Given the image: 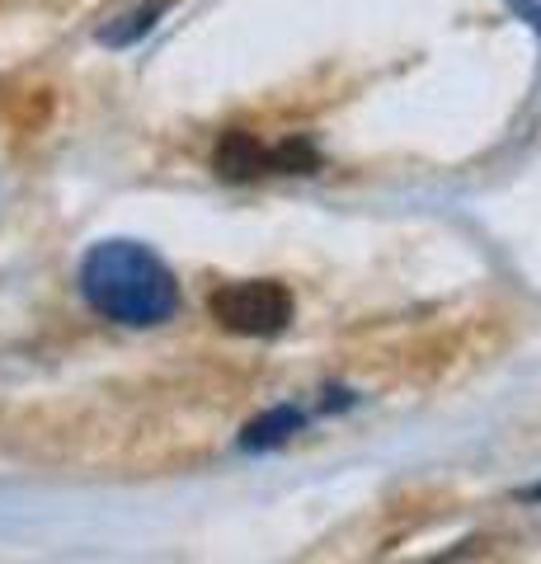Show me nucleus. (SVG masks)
<instances>
[{
  "label": "nucleus",
  "mask_w": 541,
  "mask_h": 564,
  "mask_svg": "<svg viewBox=\"0 0 541 564\" xmlns=\"http://www.w3.org/2000/svg\"><path fill=\"white\" fill-rule=\"evenodd\" d=\"M80 292L113 325H161L180 306V282L165 259L137 240H104L80 259Z\"/></svg>",
  "instance_id": "1"
},
{
  "label": "nucleus",
  "mask_w": 541,
  "mask_h": 564,
  "mask_svg": "<svg viewBox=\"0 0 541 564\" xmlns=\"http://www.w3.org/2000/svg\"><path fill=\"white\" fill-rule=\"evenodd\" d=\"M207 311L213 321L231 334H246V339H273L292 325V292L273 278H255V282H226L207 296Z\"/></svg>",
  "instance_id": "2"
},
{
  "label": "nucleus",
  "mask_w": 541,
  "mask_h": 564,
  "mask_svg": "<svg viewBox=\"0 0 541 564\" xmlns=\"http://www.w3.org/2000/svg\"><path fill=\"white\" fill-rule=\"evenodd\" d=\"M217 174L221 180H255L269 174V147H259L250 132H226L217 147Z\"/></svg>",
  "instance_id": "3"
},
{
  "label": "nucleus",
  "mask_w": 541,
  "mask_h": 564,
  "mask_svg": "<svg viewBox=\"0 0 541 564\" xmlns=\"http://www.w3.org/2000/svg\"><path fill=\"white\" fill-rule=\"evenodd\" d=\"M302 423H306L302 410H292V404H278V410H269V414H259L255 423H246V433H240V447H246V452H273V447H283L292 433H302Z\"/></svg>",
  "instance_id": "4"
},
{
  "label": "nucleus",
  "mask_w": 541,
  "mask_h": 564,
  "mask_svg": "<svg viewBox=\"0 0 541 564\" xmlns=\"http://www.w3.org/2000/svg\"><path fill=\"white\" fill-rule=\"evenodd\" d=\"M165 6H170V0H147L142 10L123 14V20H118V24H109V29L99 33V39L109 43V47H128V43H137V39H142V33H151V29H155V20H161V14H165Z\"/></svg>",
  "instance_id": "5"
},
{
  "label": "nucleus",
  "mask_w": 541,
  "mask_h": 564,
  "mask_svg": "<svg viewBox=\"0 0 541 564\" xmlns=\"http://www.w3.org/2000/svg\"><path fill=\"white\" fill-rule=\"evenodd\" d=\"M321 165V155L311 141H283V147H269V174H311Z\"/></svg>",
  "instance_id": "6"
},
{
  "label": "nucleus",
  "mask_w": 541,
  "mask_h": 564,
  "mask_svg": "<svg viewBox=\"0 0 541 564\" xmlns=\"http://www.w3.org/2000/svg\"><path fill=\"white\" fill-rule=\"evenodd\" d=\"M504 6H509L518 20H528V24L541 33V0H504Z\"/></svg>",
  "instance_id": "7"
},
{
  "label": "nucleus",
  "mask_w": 541,
  "mask_h": 564,
  "mask_svg": "<svg viewBox=\"0 0 541 564\" xmlns=\"http://www.w3.org/2000/svg\"><path fill=\"white\" fill-rule=\"evenodd\" d=\"M528 499H541V485H537V489H528Z\"/></svg>",
  "instance_id": "8"
}]
</instances>
